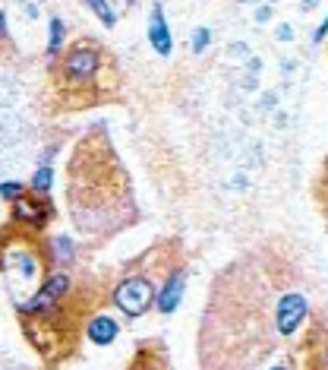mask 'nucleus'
I'll use <instances>...</instances> for the list:
<instances>
[{"label":"nucleus","instance_id":"nucleus-1","mask_svg":"<svg viewBox=\"0 0 328 370\" xmlns=\"http://www.w3.org/2000/svg\"><path fill=\"white\" fill-rule=\"evenodd\" d=\"M151 298H155V288H151V282L145 279H126L120 288H117V307L123 310L126 316H142L145 310L151 307Z\"/></svg>","mask_w":328,"mask_h":370},{"label":"nucleus","instance_id":"nucleus-2","mask_svg":"<svg viewBox=\"0 0 328 370\" xmlns=\"http://www.w3.org/2000/svg\"><path fill=\"white\" fill-rule=\"evenodd\" d=\"M309 304L303 295H297V291H290V295H284L278 301V310H274V326H278L281 336H290L297 326L303 323V316H306Z\"/></svg>","mask_w":328,"mask_h":370},{"label":"nucleus","instance_id":"nucleus-3","mask_svg":"<svg viewBox=\"0 0 328 370\" xmlns=\"http://www.w3.org/2000/svg\"><path fill=\"white\" fill-rule=\"evenodd\" d=\"M98 63H101V54L89 48H73L67 54V76H76V79H89L95 76Z\"/></svg>","mask_w":328,"mask_h":370},{"label":"nucleus","instance_id":"nucleus-4","mask_svg":"<svg viewBox=\"0 0 328 370\" xmlns=\"http://www.w3.org/2000/svg\"><path fill=\"white\" fill-rule=\"evenodd\" d=\"M67 288H69V279H67V275H51V279L44 282V288L38 291V298H35V301H28L22 310H26V314H41V310H48L51 304H54L57 298L67 291Z\"/></svg>","mask_w":328,"mask_h":370},{"label":"nucleus","instance_id":"nucleus-5","mask_svg":"<svg viewBox=\"0 0 328 370\" xmlns=\"http://www.w3.org/2000/svg\"><path fill=\"white\" fill-rule=\"evenodd\" d=\"M149 41H151V48H155L161 57L171 54V32H167V22H164V10H161V7L151 10V20H149Z\"/></svg>","mask_w":328,"mask_h":370},{"label":"nucleus","instance_id":"nucleus-6","mask_svg":"<svg viewBox=\"0 0 328 370\" xmlns=\"http://www.w3.org/2000/svg\"><path fill=\"white\" fill-rule=\"evenodd\" d=\"M183 272H174L171 279H167V285H164V291L158 295V310L161 314H174L180 304V298H183Z\"/></svg>","mask_w":328,"mask_h":370},{"label":"nucleus","instance_id":"nucleus-7","mask_svg":"<svg viewBox=\"0 0 328 370\" xmlns=\"http://www.w3.org/2000/svg\"><path fill=\"white\" fill-rule=\"evenodd\" d=\"M117 336V323L110 320V316H95V320L89 323V339L98 345H110Z\"/></svg>","mask_w":328,"mask_h":370},{"label":"nucleus","instance_id":"nucleus-8","mask_svg":"<svg viewBox=\"0 0 328 370\" xmlns=\"http://www.w3.org/2000/svg\"><path fill=\"white\" fill-rule=\"evenodd\" d=\"M51 215V209L48 206H41V203H16V219H26V222H32V225H41V222Z\"/></svg>","mask_w":328,"mask_h":370},{"label":"nucleus","instance_id":"nucleus-9","mask_svg":"<svg viewBox=\"0 0 328 370\" xmlns=\"http://www.w3.org/2000/svg\"><path fill=\"white\" fill-rule=\"evenodd\" d=\"M85 3H89V7L95 10L98 16H101V22H104L108 29L117 22V16H114V10H110V3H108V0H85Z\"/></svg>","mask_w":328,"mask_h":370},{"label":"nucleus","instance_id":"nucleus-10","mask_svg":"<svg viewBox=\"0 0 328 370\" xmlns=\"http://www.w3.org/2000/svg\"><path fill=\"white\" fill-rule=\"evenodd\" d=\"M51 180H54L51 168H38V171H35V178H32L35 193H48V190H51Z\"/></svg>","mask_w":328,"mask_h":370},{"label":"nucleus","instance_id":"nucleus-11","mask_svg":"<svg viewBox=\"0 0 328 370\" xmlns=\"http://www.w3.org/2000/svg\"><path fill=\"white\" fill-rule=\"evenodd\" d=\"M60 41H63V22H60V20H51V38H48V54H57V51H60Z\"/></svg>","mask_w":328,"mask_h":370},{"label":"nucleus","instance_id":"nucleus-12","mask_svg":"<svg viewBox=\"0 0 328 370\" xmlns=\"http://www.w3.org/2000/svg\"><path fill=\"white\" fill-rule=\"evenodd\" d=\"M208 41H212V32L208 29H196V35H192V54H202L208 48Z\"/></svg>","mask_w":328,"mask_h":370},{"label":"nucleus","instance_id":"nucleus-13","mask_svg":"<svg viewBox=\"0 0 328 370\" xmlns=\"http://www.w3.org/2000/svg\"><path fill=\"white\" fill-rule=\"evenodd\" d=\"M26 193V187L16 184V180H7V184H0V196L3 199H19Z\"/></svg>","mask_w":328,"mask_h":370},{"label":"nucleus","instance_id":"nucleus-14","mask_svg":"<svg viewBox=\"0 0 328 370\" xmlns=\"http://www.w3.org/2000/svg\"><path fill=\"white\" fill-rule=\"evenodd\" d=\"M57 250H60V260H69V256H73V244H69V238H57Z\"/></svg>","mask_w":328,"mask_h":370},{"label":"nucleus","instance_id":"nucleus-15","mask_svg":"<svg viewBox=\"0 0 328 370\" xmlns=\"http://www.w3.org/2000/svg\"><path fill=\"white\" fill-rule=\"evenodd\" d=\"M278 38H281V41H290V38H294V32H290V26H281V29H278Z\"/></svg>","mask_w":328,"mask_h":370},{"label":"nucleus","instance_id":"nucleus-16","mask_svg":"<svg viewBox=\"0 0 328 370\" xmlns=\"http://www.w3.org/2000/svg\"><path fill=\"white\" fill-rule=\"evenodd\" d=\"M268 16H272V7H259V13H256V20H259V22H265Z\"/></svg>","mask_w":328,"mask_h":370},{"label":"nucleus","instance_id":"nucleus-17","mask_svg":"<svg viewBox=\"0 0 328 370\" xmlns=\"http://www.w3.org/2000/svg\"><path fill=\"white\" fill-rule=\"evenodd\" d=\"M7 35V16H3V10H0V38Z\"/></svg>","mask_w":328,"mask_h":370},{"label":"nucleus","instance_id":"nucleus-18","mask_svg":"<svg viewBox=\"0 0 328 370\" xmlns=\"http://www.w3.org/2000/svg\"><path fill=\"white\" fill-rule=\"evenodd\" d=\"M309 7H315V0H303V10H309Z\"/></svg>","mask_w":328,"mask_h":370},{"label":"nucleus","instance_id":"nucleus-19","mask_svg":"<svg viewBox=\"0 0 328 370\" xmlns=\"http://www.w3.org/2000/svg\"><path fill=\"white\" fill-rule=\"evenodd\" d=\"M272 370H284V367H272Z\"/></svg>","mask_w":328,"mask_h":370}]
</instances>
